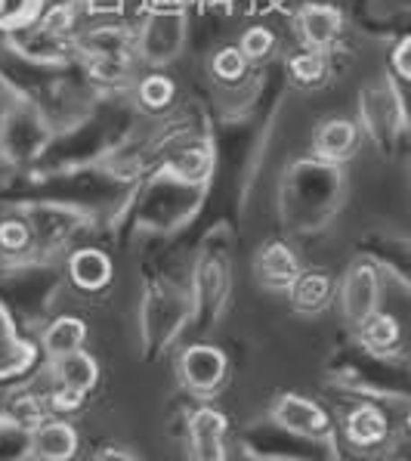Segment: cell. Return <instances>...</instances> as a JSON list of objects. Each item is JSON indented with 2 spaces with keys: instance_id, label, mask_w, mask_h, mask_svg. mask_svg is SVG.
I'll return each instance as SVG.
<instances>
[{
  "instance_id": "obj_13",
  "label": "cell",
  "mask_w": 411,
  "mask_h": 461,
  "mask_svg": "<svg viewBox=\"0 0 411 461\" xmlns=\"http://www.w3.org/2000/svg\"><path fill=\"white\" fill-rule=\"evenodd\" d=\"M359 344H362L368 353H378V357H387V353L399 350L402 329H399V322H396V316L374 310V313L359 325Z\"/></svg>"
},
{
  "instance_id": "obj_9",
  "label": "cell",
  "mask_w": 411,
  "mask_h": 461,
  "mask_svg": "<svg viewBox=\"0 0 411 461\" xmlns=\"http://www.w3.org/2000/svg\"><path fill=\"white\" fill-rule=\"evenodd\" d=\"M344 434L356 449H378L389 439V418L374 402H362V406H356L346 415Z\"/></svg>"
},
{
  "instance_id": "obj_4",
  "label": "cell",
  "mask_w": 411,
  "mask_h": 461,
  "mask_svg": "<svg viewBox=\"0 0 411 461\" xmlns=\"http://www.w3.org/2000/svg\"><path fill=\"white\" fill-rule=\"evenodd\" d=\"M226 434H229V418L219 412V409L214 406L195 409L186 424L189 461H229Z\"/></svg>"
},
{
  "instance_id": "obj_18",
  "label": "cell",
  "mask_w": 411,
  "mask_h": 461,
  "mask_svg": "<svg viewBox=\"0 0 411 461\" xmlns=\"http://www.w3.org/2000/svg\"><path fill=\"white\" fill-rule=\"evenodd\" d=\"M208 167H210V155L204 152V149H189V152H183L180 158L170 165V170L186 183L204 180V176H208Z\"/></svg>"
},
{
  "instance_id": "obj_3",
  "label": "cell",
  "mask_w": 411,
  "mask_h": 461,
  "mask_svg": "<svg viewBox=\"0 0 411 461\" xmlns=\"http://www.w3.org/2000/svg\"><path fill=\"white\" fill-rule=\"evenodd\" d=\"M378 297H380L378 269H374V264H368V260H356L344 273V282H340V310H344V319L359 329L378 310Z\"/></svg>"
},
{
  "instance_id": "obj_19",
  "label": "cell",
  "mask_w": 411,
  "mask_h": 461,
  "mask_svg": "<svg viewBox=\"0 0 411 461\" xmlns=\"http://www.w3.org/2000/svg\"><path fill=\"white\" fill-rule=\"evenodd\" d=\"M247 72V59L242 56V50L238 47H223L217 50L214 56V75L219 77V81H242Z\"/></svg>"
},
{
  "instance_id": "obj_8",
  "label": "cell",
  "mask_w": 411,
  "mask_h": 461,
  "mask_svg": "<svg viewBox=\"0 0 411 461\" xmlns=\"http://www.w3.org/2000/svg\"><path fill=\"white\" fill-rule=\"evenodd\" d=\"M288 297L297 313H322L335 297V279L322 269H300L288 285Z\"/></svg>"
},
{
  "instance_id": "obj_7",
  "label": "cell",
  "mask_w": 411,
  "mask_h": 461,
  "mask_svg": "<svg viewBox=\"0 0 411 461\" xmlns=\"http://www.w3.org/2000/svg\"><path fill=\"white\" fill-rule=\"evenodd\" d=\"M53 363V384L56 387H66L72 393L90 396L99 384V363L90 357L87 350H72L66 357H56L49 359Z\"/></svg>"
},
{
  "instance_id": "obj_5",
  "label": "cell",
  "mask_w": 411,
  "mask_h": 461,
  "mask_svg": "<svg viewBox=\"0 0 411 461\" xmlns=\"http://www.w3.org/2000/svg\"><path fill=\"white\" fill-rule=\"evenodd\" d=\"M81 452V434L66 418H47L31 430V456L38 461H75Z\"/></svg>"
},
{
  "instance_id": "obj_20",
  "label": "cell",
  "mask_w": 411,
  "mask_h": 461,
  "mask_svg": "<svg viewBox=\"0 0 411 461\" xmlns=\"http://www.w3.org/2000/svg\"><path fill=\"white\" fill-rule=\"evenodd\" d=\"M28 245H31V230H28L25 220L10 217L0 223V248L6 254H22Z\"/></svg>"
},
{
  "instance_id": "obj_15",
  "label": "cell",
  "mask_w": 411,
  "mask_h": 461,
  "mask_svg": "<svg viewBox=\"0 0 411 461\" xmlns=\"http://www.w3.org/2000/svg\"><path fill=\"white\" fill-rule=\"evenodd\" d=\"M288 68L290 77L303 87H318V84L328 81V59H325L322 50H303L288 62Z\"/></svg>"
},
{
  "instance_id": "obj_6",
  "label": "cell",
  "mask_w": 411,
  "mask_h": 461,
  "mask_svg": "<svg viewBox=\"0 0 411 461\" xmlns=\"http://www.w3.org/2000/svg\"><path fill=\"white\" fill-rule=\"evenodd\" d=\"M344 32V16L337 6L307 4L297 13V34L307 50H328Z\"/></svg>"
},
{
  "instance_id": "obj_17",
  "label": "cell",
  "mask_w": 411,
  "mask_h": 461,
  "mask_svg": "<svg viewBox=\"0 0 411 461\" xmlns=\"http://www.w3.org/2000/svg\"><path fill=\"white\" fill-rule=\"evenodd\" d=\"M174 81L167 75H148L143 84H139V99H143L146 109H167L174 103Z\"/></svg>"
},
{
  "instance_id": "obj_22",
  "label": "cell",
  "mask_w": 411,
  "mask_h": 461,
  "mask_svg": "<svg viewBox=\"0 0 411 461\" xmlns=\"http://www.w3.org/2000/svg\"><path fill=\"white\" fill-rule=\"evenodd\" d=\"M408 53H411V38H402L393 50V66H396V72H399V77H411Z\"/></svg>"
},
{
  "instance_id": "obj_11",
  "label": "cell",
  "mask_w": 411,
  "mask_h": 461,
  "mask_svg": "<svg viewBox=\"0 0 411 461\" xmlns=\"http://www.w3.org/2000/svg\"><path fill=\"white\" fill-rule=\"evenodd\" d=\"M68 279L75 282L81 292H103L112 282V260L99 248H81L68 258Z\"/></svg>"
},
{
  "instance_id": "obj_16",
  "label": "cell",
  "mask_w": 411,
  "mask_h": 461,
  "mask_svg": "<svg viewBox=\"0 0 411 461\" xmlns=\"http://www.w3.org/2000/svg\"><path fill=\"white\" fill-rule=\"evenodd\" d=\"M238 50H242V56L247 62H264L273 56V50H275V34L269 32L266 25H254L242 34Z\"/></svg>"
},
{
  "instance_id": "obj_10",
  "label": "cell",
  "mask_w": 411,
  "mask_h": 461,
  "mask_svg": "<svg viewBox=\"0 0 411 461\" xmlns=\"http://www.w3.org/2000/svg\"><path fill=\"white\" fill-rule=\"evenodd\" d=\"M254 269H257L260 282L269 288H288L294 282V276L300 273V260L290 251V245L285 242H269L257 251V260H254Z\"/></svg>"
},
{
  "instance_id": "obj_1",
  "label": "cell",
  "mask_w": 411,
  "mask_h": 461,
  "mask_svg": "<svg viewBox=\"0 0 411 461\" xmlns=\"http://www.w3.org/2000/svg\"><path fill=\"white\" fill-rule=\"evenodd\" d=\"M226 378H229V359L219 347L192 344L180 353V381L189 393L208 400L226 384Z\"/></svg>"
},
{
  "instance_id": "obj_12",
  "label": "cell",
  "mask_w": 411,
  "mask_h": 461,
  "mask_svg": "<svg viewBox=\"0 0 411 461\" xmlns=\"http://www.w3.org/2000/svg\"><path fill=\"white\" fill-rule=\"evenodd\" d=\"M90 338V329L81 316H59L47 325L44 338H40V350L47 353L49 359L66 357L72 350H81Z\"/></svg>"
},
{
  "instance_id": "obj_21",
  "label": "cell",
  "mask_w": 411,
  "mask_h": 461,
  "mask_svg": "<svg viewBox=\"0 0 411 461\" xmlns=\"http://www.w3.org/2000/svg\"><path fill=\"white\" fill-rule=\"evenodd\" d=\"M44 28L53 34H68L75 28V10L72 6H56V10H49L44 19Z\"/></svg>"
},
{
  "instance_id": "obj_2",
  "label": "cell",
  "mask_w": 411,
  "mask_h": 461,
  "mask_svg": "<svg viewBox=\"0 0 411 461\" xmlns=\"http://www.w3.org/2000/svg\"><path fill=\"white\" fill-rule=\"evenodd\" d=\"M269 418H273L279 428L290 430L297 437H307V439H325L331 437V421L328 409L322 402L309 400V396H300V393H281L279 400L273 402L269 409Z\"/></svg>"
},
{
  "instance_id": "obj_14",
  "label": "cell",
  "mask_w": 411,
  "mask_h": 461,
  "mask_svg": "<svg viewBox=\"0 0 411 461\" xmlns=\"http://www.w3.org/2000/svg\"><path fill=\"white\" fill-rule=\"evenodd\" d=\"M359 140V131L346 118H335V122H325L316 133V155L325 161H344L353 155Z\"/></svg>"
},
{
  "instance_id": "obj_23",
  "label": "cell",
  "mask_w": 411,
  "mask_h": 461,
  "mask_svg": "<svg viewBox=\"0 0 411 461\" xmlns=\"http://www.w3.org/2000/svg\"><path fill=\"white\" fill-rule=\"evenodd\" d=\"M99 461H105V458H103V456H99ZM127 461H133V458H130V456H127Z\"/></svg>"
}]
</instances>
